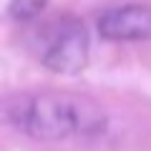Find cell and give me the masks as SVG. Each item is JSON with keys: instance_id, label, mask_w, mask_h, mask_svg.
<instances>
[{"instance_id": "277c9868", "label": "cell", "mask_w": 151, "mask_h": 151, "mask_svg": "<svg viewBox=\"0 0 151 151\" xmlns=\"http://www.w3.org/2000/svg\"><path fill=\"white\" fill-rule=\"evenodd\" d=\"M48 5V0H10V15L15 20H33Z\"/></svg>"}, {"instance_id": "3957f363", "label": "cell", "mask_w": 151, "mask_h": 151, "mask_svg": "<svg viewBox=\"0 0 151 151\" xmlns=\"http://www.w3.org/2000/svg\"><path fill=\"white\" fill-rule=\"evenodd\" d=\"M98 35L113 43H136L151 38V8L139 3L108 8L96 23Z\"/></svg>"}, {"instance_id": "6da1fadb", "label": "cell", "mask_w": 151, "mask_h": 151, "mask_svg": "<svg viewBox=\"0 0 151 151\" xmlns=\"http://www.w3.org/2000/svg\"><path fill=\"white\" fill-rule=\"evenodd\" d=\"M13 131L35 141H83L106 131V111L96 98L73 91L15 93L3 106Z\"/></svg>"}, {"instance_id": "7a4b0ae2", "label": "cell", "mask_w": 151, "mask_h": 151, "mask_svg": "<svg viewBox=\"0 0 151 151\" xmlns=\"http://www.w3.org/2000/svg\"><path fill=\"white\" fill-rule=\"evenodd\" d=\"M88 53H91V38L86 25L78 18H60L43 43L40 63L53 73L73 76L88 65Z\"/></svg>"}]
</instances>
